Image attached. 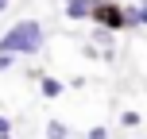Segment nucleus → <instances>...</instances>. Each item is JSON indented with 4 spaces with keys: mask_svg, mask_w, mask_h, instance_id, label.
Returning a JSON list of instances; mask_svg holds the SVG:
<instances>
[{
    "mask_svg": "<svg viewBox=\"0 0 147 139\" xmlns=\"http://www.w3.org/2000/svg\"><path fill=\"white\" fill-rule=\"evenodd\" d=\"M0 4H8V0H0Z\"/></svg>",
    "mask_w": 147,
    "mask_h": 139,
    "instance_id": "13",
    "label": "nucleus"
},
{
    "mask_svg": "<svg viewBox=\"0 0 147 139\" xmlns=\"http://www.w3.org/2000/svg\"><path fill=\"white\" fill-rule=\"evenodd\" d=\"M89 19H97L105 31L128 27V15H124V8H120L116 0H93V15H89Z\"/></svg>",
    "mask_w": 147,
    "mask_h": 139,
    "instance_id": "2",
    "label": "nucleus"
},
{
    "mask_svg": "<svg viewBox=\"0 0 147 139\" xmlns=\"http://www.w3.org/2000/svg\"><path fill=\"white\" fill-rule=\"evenodd\" d=\"M120 124H124V128H140L143 116H140V112H124V116H120Z\"/></svg>",
    "mask_w": 147,
    "mask_h": 139,
    "instance_id": "6",
    "label": "nucleus"
},
{
    "mask_svg": "<svg viewBox=\"0 0 147 139\" xmlns=\"http://www.w3.org/2000/svg\"><path fill=\"white\" fill-rule=\"evenodd\" d=\"M12 66V54H0V70H8Z\"/></svg>",
    "mask_w": 147,
    "mask_h": 139,
    "instance_id": "10",
    "label": "nucleus"
},
{
    "mask_svg": "<svg viewBox=\"0 0 147 139\" xmlns=\"http://www.w3.org/2000/svg\"><path fill=\"white\" fill-rule=\"evenodd\" d=\"M8 132H12V120H8V116H0V135H8Z\"/></svg>",
    "mask_w": 147,
    "mask_h": 139,
    "instance_id": "8",
    "label": "nucleus"
},
{
    "mask_svg": "<svg viewBox=\"0 0 147 139\" xmlns=\"http://www.w3.org/2000/svg\"><path fill=\"white\" fill-rule=\"evenodd\" d=\"M0 139H12V135H0Z\"/></svg>",
    "mask_w": 147,
    "mask_h": 139,
    "instance_id": "11",
    "label": "nucleus"
},
{
    "mask_svg": "<svg viewBox=\"0 0 147 139\" xmlns=\"http://www.w3.org/2000/svg\"><path fill=\"white\" fill-rule=\"evenodd\" d=\"M0 12H4V4H0Z\"/></svg>",
    "mask_w": 147,
    "mask_h": 139,
    "instance_id": "12",
    "label": "nucleus"
},
{
    "mask_svg": "<svg viewBox=\"0 0 147 139\" xmlns=\"http://www.w3.org/2000/svg\"><path fill=\"white\" fill-rule=\"evenodd\" d=\"M85 139H109V132H105V128H89V135Z\"/></svg>",
    "mask_w": 147,
    "mask_h": 139,
    "instance_id": "7",
    "label": "nucleus"
},
{
    "mask_svg": "<svg viewBox=\"0 0 147 139\" xmlns=\"http://www.w3.org/2000/svg\"><path fill=\"white\" fill-rule=\"evenodd\" d=\"M70 135V128L62 124V120H51V124H47V139H66Z\"/></svg>",
    "mask_w": 147,
    "mask_h": 139,
    "instance_id": "5",
    "label": "nucleus"
},
{
    "mask_svg": "<svg viewBox=\"0 0 147 139\" xmlns=\"http://www.w3.org/2000/svg\"><path fill=\"white\" fill-rule=\"evenodd\" d=\"M39 43H43V27H39L35 19H23V23H16L12 31H4L0 54H35Z\"/></svg>",
    "mask_w": 147,
    "mask_h": 139,
    "instance_id": "1",
    "label": "nucleus"
},
{
    "mask_svg": "<svg viewBox=\"0 0 147 139\" xmlns=\"http://www.w3.org/2000/svg\"><path fill=\"white\" fill-rule=\"evenodd\" d=\"M62 89H66V85H62L58 77H43V97H47V101H54V97H62Z\"/></svg>",
    "mask_w": 147,
    "mask_h": 139,
    "instance_id": "4",
    "label": "nucleus"
},
{
    "mask_svg": "<svg viewBox=\"0 0 147 139\" xmlns=\"http://www.w3.org/2000/svg\"><path fill=\"white\" fill-rule=\"evenodd\" d=\"M140 23H143V27H147V0H143V4H140Z\"/></svg>",
    "mask_w": 147,
    "mask_h": 139,
    "instance_id": "9",
    "label": "nucleus"
},
{
    "mask_svg": "<svg viewBox=\"0 0 147 139\" xmlns=\"http://www.w3.org/2000/svg\"><path fill=\"white\" fill-rule=\"evenodd\" d=\"M66 15L70 19H89L93 15V0H66Z\"/></svg>",
    "mask_w": 147,
    "mask_h": 139,
    "instance_id": "3",
    "label": "nucleus"
}]
</instances>
